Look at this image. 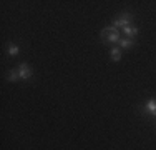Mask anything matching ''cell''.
<instances>
[{"mask_svg": "<svg viewBox=\"0 0 156 150\" xmlns=\"http://www.w3.org/2000/svg\"><path fill=\"white\" fill-rule=\"evenodd\" d=\"M18 73H20V78H23V80H27V78H30L32 77V69H30V65L28 63H20L18 65Z\"/></svg>", "mask_w": 156, "mask_h": 150, "instance_id": "obj_3", "label": "cell"}, {"mask_svg": "<svg viewBox=\"0 0 156 150\" xmlns=\"http://www.w3.org/2000/svg\"><path fill=\"white\" fill-rule=\"evenodd\" d=\"M9 80L10 82H18V80H20V73H18V70H10Z\"/></svg>", "mask_w": 156, "mask_h": 150, "instance_id": "obj_8", "label": "cell"}, {"mask_svg": "<svg viewBox=\"0 0 156 150\" xmlns=\"http://www.w3.org/2000/svg\"><path fill=\"white\" fill-rule=\"evenodd\" d=\"M123 33L126 35V39H133V37L138 35V28H136L135 25H128V27L123 28Z\"/></svg>", "mask_w": 156, "mask_h": 150, "instance_id": "obj_5", "label": "cell"}, {"mask_svg": "<svg viewBox=\"0 0 156 150\" xmlns=\"http://www.w3.org/2000/svg\"><path fill=\"white\" fill-rule=\"evenodd\" d=\"M101 39L105 43H116L120 42V32H118L116 27H105L101 30Z\"/></svg>", "mask_w": 156, "mask_h": 150, "instance_id": "obj_1", "label": "cell"}, {"mask_svg": "<svg viewBox=\"0 0 156 150\" xmlns=\"http://www.w3.org/2000/svg\"><path fill=\"white\" fill-rule=\"evenodd\" d=\"M131 20H133V17H131V13H121L118 18H115V22H113V27H116V28H125V27H128V25H131Z\"/></svg>", "mask_w": 156, "mask_h": 150, "instance_id": "obj_2", "label": "cell"}, {"mask_svg": "<svg viewBox=\"0 0 156 150\" xmlns=\"http://www.w3.org/2000/svg\"><path fill=\"white\" fill-rule=\"evenodd\" d=\"M111 60H113V62H120L121 60V48L120 47L111 48Z\"/></svg>", "mask_w": 156, "mask_h": 150, "instance_id": "obj_6", "label": "cell"}, {"mask_svg": "<svg viewBox=\"0 0 156 150\" xmlns=\"http://www.w3.org/2000/svg\"><path fill=\"white\" fill-rule=\"evenodd\" d=\"M120 48H131L133 45H135V40L133 39H123V40H120Z\"/></svg>", "mask_w": 156, "mask_h": 150, "instance_id": "obj_7", "label": "cell"}, {"mask_svg": "<svg viewBox=\"0 0 156 150\" xmlns=\"http://www.w3.org/2000/svg\"><path fill=\"white\" fill-rule=\"evenodd\" d=\"M7 52H9V55H12V57H15V55H18V47L15 43H10L9 48H7Z\"/></svg>", "mask_w": 156, "mask_h": 150, "instance_id": "obj_9", "label": "cell"}, {"mask_svg": "<svg viewBox=\"0 0 156 150\" xmlns=\"http://www.w3.org/2000/svg\"><path fill=\"white\" fill-rule=\"evenodd\" d=\"M144 112H146L148 115L156 117V99H150V100H148L146 107H144Z\"/></svg>", "mask_w": 156, "mask_h": 150, "instance_id": "obj_4", "label": "cell"}]
</instances>
